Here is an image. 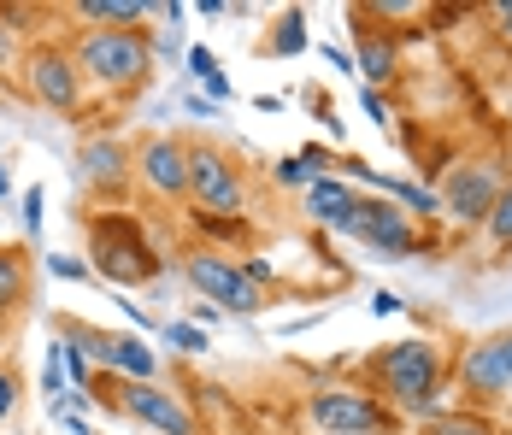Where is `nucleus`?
Instances as JSON below:
<instances>
[{
    "mask_svg": "<svg viewBox=\"0 0 512 435\" xmlns=\"http://www.w3.org/2000/svg\"><path fill=\"white\" fill-rule=\"evenodd\" d=\"M18 77H24V95L36 100V106H48V112H77V106H83V89H89L65 42L30 48L24 65H18Z\"/></svg>",
    "mask_w": 512,
    "mask_h": 435,
    "instance_id": "nucleus-6",
    "label": "nucleus"
},
{
    "mask_svg": "<svg viewBox=\"0 0 512 435\" xmlns=\"http://www.w3.org/2000/svg\"><path fill=\"white\" fill-rule=\"evenodd\" d=\"M24 230H30V236H42V189H36V183L24 189Z\"/></svg>",
    "mask_w": 512,
    "mask_h": 435,
    "instance_id": "nucleus-29",
    "label": "nucleus"
},
{
    "mask_svg": "<svg viewBox=\"0 0 512 435\" xmlns=\"http://www.w3.org/2000/svg\"><path fill=\"white\" fill-rule=\"evenodd\" d=\"M89 271L106 277V283H118V289H136V283H154L159 271H165V259L154 253L148 242V230H142V218H130V212H106L89 224Z\"/></svg>",
    "mask_w": 512,
    "mask_h": 435,
    "instance_id": "nucleus-3",
    "label": "nucleus"
},
{
    "mask_svg": "<svg viewBox=\"0 0 512 435\" xmlns=\"http://www.w3.org/2000/svg\"><path fill=\"white\" fill-rule=\"evenodd\" d=\"M336 236H354L365 242L377 259H407L424 247V236L412 230V218L389 200V194H359L354 206L342 212V224H336Z\"/></svg>",
    "mask_w": 512,
    "mask_h": 435,
    "instance_id": "nucleus-5",
    "label": "nucleus"
},
{
    "mask_svg": "<svg viewBox=\"0 0 512 435\" xmlns=\"http://www.w3.org/2000/svg\"><path fill=\"white\" fill-rule=\"evenodd\" d=\"M424 435H495V424L483 418V412H436Z\"/></svg>",
    "mask_w": 512,
    "mask_h": 435,
    "instance_id": "nucleus-19",
    "label": "nucleus"
},
{
    "mask_svg": "<svg viewBox=\"0 0 512 435\" xmlns=\"http://www.w3.org/2000/svg\"><path fill=\"white\" fill-rule=\"evenodd\" d=\"M359 106H365L371 124H389V95L383 89H359Z\"/></svg>",
    "mask_w": 512,
    "mask_h": 435,
    "instance_id": "nucleus-27",
    "label": "nucleus"
},
{
    "mask_svg": "<svg viewBox=\"0 0 512 435\" xmlns=\"http://www.w3.org/2000/svg\"><path fill=\"white\" fill-rule=\"evenodd\" d=\"M12 412H18V371L0 365V418H12Z\"/></svg>",
    "mask_w": 512,
    "mask_h": 435,
    "instance_id": "nucleus-26",
    "label": "nucleus"
},
{
    "mask_svg": "<svg viewBox=\"0 0 512 435\" xmlns=\"http://www.w3.org/2000/svg\"><path fill=\"white\" fill-rule=\"evenodd\" d=\"M48 271L53 277H65V283H95V271H89L77 253H48Z\"/></svg>",
    "mask_w": 512,
    "mask_h": 435,
    "instance_id": "nucleus-24",
    "label": "nucleus"
},
{
    "mask_svg": "<svg viewBox=\"0 0 512 435\" xmlns=\"http://www.w3.org/2000/svg\"><path fill=\"white\" fill-rule=\"evenodd\" d=\"M77 177L101 194V200H118V194L136 183V147L112 142V136H89V142L77 147Z\"/></svg>",
    "mask_w": 512,
    "mask_h": 435,
    "instance_id": "nucleus-13",
    "label": "nucleus"
},
{
    "mask_svg": "<svg viewBox=\"0 0 512 435\" xmlns=\"http://www.w3.org/2000/svg\"><path fill=\"white\" fill-rule=\"evenodd\" d=\"M6 194H12V171H6V165H0V200H6Z\"/></svg>",
    "mask_w": 512,
    "mask_h": 435,
    "instance_id": "nucleus-33",
    "label": "nucleus"
},
{
    "mask_svg": "<svg viewBox=\"0 0 512 435\" xmlns=\"http://www.w3.org/2000/svg\"><path fill=\"white\" fill-rule=\"evenodd\" d=\"M483 230H489V242H495V247H512V183L501 189V200H495V212L483 218Z\"/></svg>",
    "mask_w": 512,
    "mask_h": 435,
    "instance_id": "nucleus-21",
    "label": "nucleus"
},
{
    "mask_svg": "<svg viewBox=\"0 0 512 435\" xmlns=\"http://www.w3.org/2000/svg\"><path fill=\"white\" fill-rule=\"evenodd\" d=\"M106 406H118L124 418H136V424H148L159 435H195V412H189V400L183 394H171V388L159 383H118V377H106Z\"/></svg>",
    "mask_w": 512,
    "mask_h": 435,
    "instance_id": "nucleus-10",
    "label": "nucleus"
},
{
    "mask_svg": "<svg viewBox=\"0 0 512 435\" xmlns=\"http://www.w3.org/2000/svg\"><path fill=\"white\" fill-rule=\"evenodd\" d=\"M189 200L201 206V218H218V224H242L248 212V177L242 165L212 142L189 147Z\"/></svg>",
    "mask_w": 512,
    "mask_h": 435,
    "instance_id": "nucleus-4",
    "label": "nucleus"
},
{
    "mask_svg": "<svg viewBox=\"0 0 512 435\" xmlns=\"http://www.w3.org/2000/svg\"><path fill=\"white\" fill-rule=\"evenodd\" d=\"M136 183L154 200H189V142L177 136H142L136 147Z\"/></svg>",
    "mask_w": 512,
    "mask_h": 435,
    "instance_id": "nucleus-12",
    "label": "nucleus"
},
{
    "mask_svg": "<svg viewBox=\"0 0 512 435\" xmlns=\"http://www.w3.org/2000/svg\"><path fill=\"white\" fill-rule=\"evenodd\" d=\"M354 71L365 77V89H383L401 77V48L389 30H359V53H354Z\"/></svg>",
    "mask_w": 512,
    "mask_h": 435,
    "instance_id": "nucleus-14",
    "label": "nucleus"
},
{
    "mask_svg": "<svg viewBox=\"0 0 512 435\" xmlns=\"http://www.w3.org/2000/svg\"><path fill=\"white\" fill-rule=\"evenodd\" d=\"M189 77L206 89V100H230V83H224V71H218L212 48H189Z\"/></svg>",
    "mask_w": 512,
    "mask_h": 435,
    "instance_id": "nucleus-18",
    "label": "nucleus"
},
{
    "mask_svg": "<svg viewBox=\"0 0 512 435\" xmlns=\"http://www.w3.org/2000/svg\"><path fill=\"white\" fill-rule=\"evenodd\" d=\"M454 383L465 388V400H495V394H507L512 388V330H495V336L460 347Z\"/></svg>",
    "mask_w": 512,
    "mask_h": 435,
    "instance_id": "nucleus-11",
    "label": "nucleus"
},
{
    "mask_svg": "<svg viewBox=\"0 0 512 435\" xmlns=\"http://www.w3.org/2000/svg\"><path fill=\"white\" fill-rule=\"evenodd\" d=\"M354 200H359V194L348 189L342 177H312V183H307V212L318 218V224H330V230L342 224V212H348Z\"/></svg>",
    "mask_w": 512,
    "mask_h": 435,
    "instance_id": "nucleus-16",
    "label": "nucleus"
},
{
    "mask_svg": "<svg viewBox=\"0 0 512 435\" xmlns=\"http://www.w3.org/2000/svg\"><path fill=\"white\" fill-rule=\"evenodd\" d=\"M183 106H189L195 118H212V100H206V95H183Z\"/></svg>",
    "mask_w": 512,
    "mask_h": 435,
    "instance_id": "nucleus-32",
    "label": "nucleus"
},
{
    "mask_svg": "<svg viewBox=\"0 0 512 435\" xmlns=\"http://www.w3.org/2000/svg\"><path fill=\"white\" fill-rule=\"evenodd\" d=\"M271 177H277V183H289V189H307L318 171H312L307 153H295V159H277V165H271Z\"/></svg>",
    "mask_w": 512,
    "mask_h": 435,
    "instance_id": "nucleus-22",
    "label": "nucleus"
},
{
    "mask_svg": "<svg viewBox=\"0 0 512 435\" xmlns=\"http://www.w3.org/2000/svg\"><path fill=\"white\" fill-rule=\"evenodd\" d=\"M507 165L501 159H460V165H448V183H442V212L454 218V224H483L489 212H495V200L507 189Z\"/></svg>",
    "mask_w": 512,
    "mask_h": 435,
    "instance_id": "nucleus-7",
    "label": "nucleus"
},
{
    "mask_svg": "<svg viewBox=\"0 0 512 435\" xmlns=\"http://www.w3.org/2000/svg\"><path fill=\"white\" fill-rule=\"evenodd\" d=\"M236 265L248 271V283H254V289H265V283L277 277V265H271V259H259V253H248V259H236Z\"/></svg>",
    "mask_w": 512,
    "mask_h": 435,
    "instance_id": "nucleus-28",
    "label": "nucleus"
},
{
    "mask_svg": "<svg viewBox=\"0 0 512 435\" xmlns=\"http://www.w3.org/2000/svg\"><path fill=\"white\" fill-rule=\"evenodd\" d=\"M371 377L389 412H407V418H436V394L448 377V353L436 341H395V347H377L371 359Z\"/></svg>",
    "mask_w": 512,
    "mask_h": 435,
    "instance_id": "nucleus-1",
    "label": "nucleus"
},
{
    "mask_svg": "<svg viewBox=\"0 0 512 435\" xmlns=\"http://www.w3.org/2000/svg\"><path fill=\"white\" fill-rule=\"evenodd\" d=\"M307 48V24H301V12H283V24L265 36V53H301Z\"/></svg>",
    "mask_w": 512,
    "mask_h": 435,
    "instance_id": "nucleus-20",
    "label": "nucleus"
},
{
    "mask_svg": "<svg viewBox=\"0 0 512 435\" xmlns=\"http://www.w3.org/2000/svg\"><path fill=\"white\" fill-rule=\"evenodd\" d=\"M307 418L318 435H389V424H395V412L359 388H318L307 400Z\"/></svg>",
    "mask_w": 512,
    "mask_h": 435,
    "instance_id": "nucleus-9",
    "label": "nucleus"
},
{
    "mask_svg": "<svg viewBox=\"0 0 512 435\" xmlns=\"http://www.w3.org/2000/svg\"><path fill=\"white\" fill-rule=\"evenodd\" d=\"M507 112H512V100H507Z\"/></svg>",
    "mask_w": 512,
    "mask_h": 435,
    "instance_id": "nucleus-34",
    "label": "nucleus"
},
{
    "mask_svg": "<svg viewBox=\"0 0 512 435\" xmlns=\"http://www.w3.org/2000/svg\"><path fill=\"white\" fill-rule=\"evenodd\" d=\"M165 341H171L177 353H206V330L201 324H165Z\"/></svg>",
    "mask_w": 512,
    "mask_h": 435,
    "instance_id": "nucleus-25",
    "label": "nucleus"
},
{
    "mask_svg": "<svg viewBox=\"0 0 512 435\" xmlns=\"http://www.w3.org/2000/svg\"><path fill=\"white\" fill-rule=\"evenodd\" d=\"M183 277H189V289H201L212 306H224V312H236V318L265 312V289H254V283H248V271H242L236 259H224V253L195 247V253L183 259Z\"/></svg>",
    "mask_w": 512,
    "mask_h": 435,
    "instance_id": "nucleus-8",
    "label": "nucleus"
},
{
    "mask_svg": "<svg viewBox=\"0 0 512 435\" xmlns=\"http://www.w3.org/2000/svg\"><path fill=\"white\" fill-rule=\"evenodd\" d=\"M71 59L83 71V83H95L106 95H130L154 77V36L148 30H77Z\"/></svg>",
    "mask_w": 512,
    "mask_h": 435,
    "instance_id": "nucleus-2",
    "label": "nucleus"
},
{
    "mask_svg": "<svg viewBox=\"0 0 512 435\" xmlns=\"http://www.w3.org/2000/svg\"><path fill=\"white\" fill-rule=\"evenodd\" d=\"M159 6L148 0H77L71 18H83V30H142V18H154Z\"/></svg>",
    "mask_w": 512,
    "mask_h": 435,
    "instance_id": "nucleus-15",
    "label": "nucleus"
},
{
    "mask_svg": "<svg viewBox=\"0 0 512 435\" xmlns=\"http://www.w3.org/2000/svg\"><path fill=\"white\" fill-rule=\"evenodd\" d=\"M30 300V259L24 247H0V318H12Z\"/></svg>",
    "mask_w": 512,
    "mask_h": 435,
    "instance_id": "nucleus-17",
    "label": "nucleus"
},
{
    "mask_svg": "<svg viewBox=\"0 0 512 435\" xmlns=\"http://www.w3.org/2000/svg\"><path fill=\"white\" fill-rule=\"evenodd\" d=\"M371 312H377V318H389V312H407V306H401V294L377 289V294H371Z\"/></svg>",
    "mask_w": 512,
    "mask_h": 435,
    "instance_id": "nucleus-31",
    "label": "nucleus"
},
{
    "mask_svg": "<svg viewBox=\"0 0 512 435\" xmlns=\"http://www.w3.org/2000/svg\"><path fill=\"white\" fill-rule=\"evenodd\" d=\"M489 18H495V36L512 48V0H501V6H489Z\"/></svg>",
    "mask_w": 512,
    "mask_h": 435,
    "instance_id": "nucleus-30",
    "label": "nucleus"
},
{
    "mask_svg": "<svg viewBox=\"0 0 512 435\" xmlns=\"http://www.w3.org/2000/svg\"><path fill=\"white\" fill-rule=\"evenodd\" d=\"M18 65H24V48H18V24L0 12V77H12Z\"/></svg>",
    "mask_w": 512,
    "mask_h": 435,
    "instance_id": "nucleus-23",
    "label": "nucleus"
}]
</instances>
